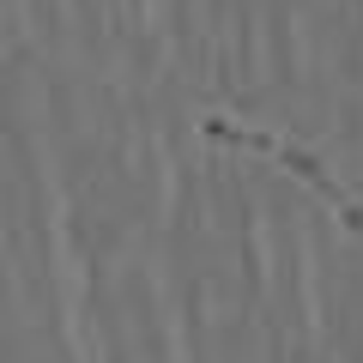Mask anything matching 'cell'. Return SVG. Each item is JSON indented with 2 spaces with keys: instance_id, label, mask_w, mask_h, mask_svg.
Instances as JSON below:
<instances>
[{
  "instance_id": "cell-1",
  "label": "cell",
  "mask_w": 363,
  "mask_h": 363,
  "mask_svg": "<svg viewBox=\"0 0 363 363\" xmlns=\"http://www.w3.org/2000/svg\"><path fill=\"white\" fill-rule=\"evenodd\" d=\"M206 133H212L218 145H230V152L260 157V164H272L279 176H291L303 194H315V200H321V206L339 218V230L363 236V200L351 194V188H339V176H333V169H327L321 157L309 152V145L285 140V133H267V128H248V121H218V116L206 121Z\"/></svg>"
}]
</instances>
